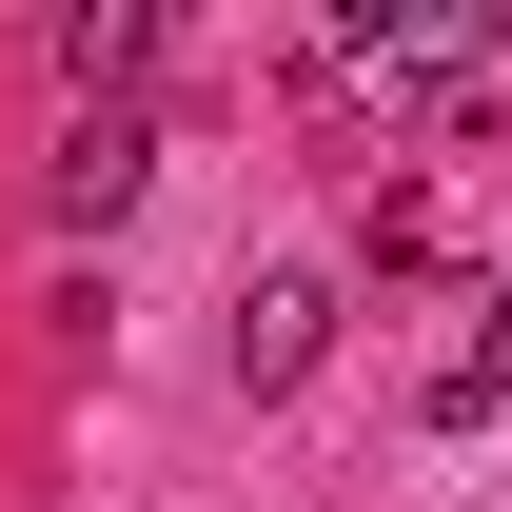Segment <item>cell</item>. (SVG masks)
<instances>
[{
    "mask_svg": "<svg viewBox=\"0 0 512 512\" xmlns=\"http://www.w3.org/2000/svg\"><path fill=\"white\" fill-rule=\"evenodd\" d=\"M138 178H158V119H138V99H79V119H60V158H40V217H60V237H99Z\"/></svg>",
    "mask_w": 512,
    "mask_h": 512,
    "instance_id": "6da1fadb",
    "label": "cell"
},
{
    "mask_svg": "<svg viewBox=\"0 0 512 512\" xmlns=\"http://www.w3.org/2000/svg\"><path fill=\"white\" fill-rule=\"evenodd\" d=\"M316 355H335V276H256L237 296V394H296Z\"/></svg>",
    "mask_w": 512,
    "mask_h": 512,
    "instance_id": "7a4b0ae2",
    "label": "cell"
},
{
    "mask_svg": "<svg viewBox=\"0 0 512 512\" xmlns=\"http://www.w3.org/2000/svg\"><path fill=\"white\" fill-rule=\"evenodd\" d=\"M414 414H434V434H493V414H512V276L473 296V355H453V375L414 394Z\"/></svg>",
    "mask_w": 512,
    "mask_h": 512,
    "instance_id": "3957f363",
    "label": "cell"
},
{
    "mask_svg": "<svg viewBox=\"0 0 512 512\" xmlns=\"http://www.w3.org/2000/svg\"><path fill=\"white\" fill-rule=\"evenodd\" d=\"M60 79H79V99L158 79V0H79V20H60Z\"/></svg>",
    "mask_w": 512,
    "mask_h": 512,
    "instance_id": "277c9868",
    "label": "cell"
}]
</instances>
